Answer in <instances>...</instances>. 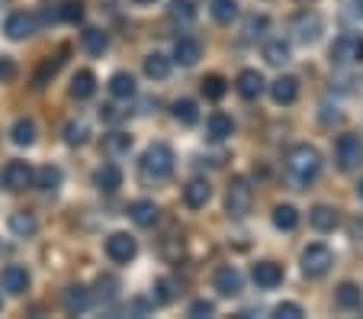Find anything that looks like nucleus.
<instances>
[{
	"instance_id": "obj_1",
	"label": "nucleus",
	"mask_w": 363,
	"mask_h": 319,
	"mask_svg": "<svg viewBox=\"0 0 363 319\" xmlns=\"http://www.w3.org/2000/svg\"><path fill=\"white\" fill-rule=\"evenodd\" d=\"M138 174H142L145 184H161V180L171 178V174H174V152H171V146L155 142V146L142 155V161H138Z\"/></svg>"
},
{
	"instance_id": "obj_2",
	"label": "nucleus",
	"mask_w": 363,
	"mask_h": 319,
	"mask_svg": "<svg viewBox=\"0 0 363 319\" xmlns=\"http://www.w3.org/2000/svg\"><path fill=\"white\" fill-rule=\"evenodd\" d=\"M286 171L296 184H312V180L318 178V171H322V155H318V148L306 146V142L293 146L286 155Z\"/></svg>"
},
{
	"instance_id": "obj_3",
	"label": "nucleus",
	"mask_w": 363,
	"mask_h": 319,
	"mask_svg": "<svg viewBox=\"0 0 363 319\" xmlns=\"http://www.w3.org/2000/svg\"><path fill=\"white\" fill-rule=\"evenodd\" d=\"M331 264H335V255H331L328 245H308V249L302 252V274L312 281L325 278L331 271Z\"/></svg>"
},
{
	"instance_id": "obj_4",
	"label": "nucleus",
	"mask_w": 363,
	"mask_h": 319,
	"mask_svg": "<svg viewBox=\"0 0 363 319\" xmlns=\"http://www.w3.org/2000/svg\"><path fill=\"white\" fill-rule=\"evenodd\" d=\"M363 58V36L357 33H344L335 39V45H331V62L335 65H354Z\"/></svg>"
},
{
	"instance_id": "obj_5",
	"label": "nucleus",
	"mask_w": 363,
	"mask_h": 319,
	"mask_svg": "<svg viewBox=\"0 0 363 319\" xmlns=\"http://www.w3.org/2000/svg\"><path fill=\"white\" fill-rule=\"evenodd\" d=\"M0 184L4 190H26L35 184V171L29 161H10L4 171H0Z\"/></svg>"
},
{
	"instance_id": "obj_6",
	"label": "nucleus",
	"mask_w": 363,
	"mask_h": 319,
	"mask_svg": "<svg viewBox=\"0 0 363 319\" xmlns=\"http://www.w3.org/2000/svg\"><path fill=\"white\" fill-rule=\"evenodd\" d=\"M225 210L235 216V220H241V216L251 213V188H247V180H245V178H235L232 184H228Z\"/></svg>"
},
{
	"instance_id": "obj_7",
	"label": "nucleus",
	"mask_w": 363,
	"mask_h": 319,
	"mask_svg": "<svg viewBox=\"0 0 363 319\" xmlns=\"http://www.w3.org/2000/svg\"><path fill=\"white\" fill-rule=\"evenodd\" d=\"M335 152H337V168H341V171H354L363 161V142L357 139V136H341Z\"/></svg>"
},
{
	"instance_id": "obj_8",
	"label": "nucleus",
	"mask_w": 363,
	"mask_h": 319,
	"mask_svg": "<svg viewBox=\"0 0 363 319\" xmlns=\"http://www.w3.org/2000/svg\"><path fill=\"white\" fill-rule=\"evenodd\" d=\"M106 255H110L116 264H129L132 258L138 255V245L129 232H113V236L106 239Z\"/></svg>"
},
{
	"instance_id": "obj_9",
	"label": "nucleus",
	"mask_w": 363,
	"mask_h": 319,
	"mask_svg": "<svg viewBox=\"0 0 363 319\" xmlns=\"http://www.w3.org/2000/svg\"><path fill=\"white\" fill-rule=\"evenodd\" d=\"M0 287L7 293H13V297L26 293L29 291V271L23 268V264H7V268L0 271Z\"/></svg>"
},
{
	"instance_id": "obj_10",
	"label": "nucleus",
	"mask_w": 363,
	"mask_h": 319,
	"mask_svg": "<svg viewBox=\"0 0 363 319\" xmlns=\"http://www.w3.org/2000/svg\"><path fill=\"white\" fill-rule=\"evenodd\" d=\"M4 33H7L10 39H16V42L29 39V36L35 33V16L33 13H23V10H20V13H10L7 23H4Z\"/></svg>"
},
{
	"instance_id": "obj_11",
	"label": "nucleus",
	"mask_w": 363,
	"mask_h": 319,
	"mask_svg": "<svg viewBox=\"0 0 363 319\" xmlns=\"http://www.w3.org/2000/svg\"><path fill=\"white\" fill-rule=\"evenodd\" d=\"M213 284H216V291H219L222 297H235V293L241 291V274H238V268H232V264H222V268L216 271Z\"/></svg>"
},
{
	"instance_id": "obj_12",
	"label": "nucleus",
	"mask_w": 363,
	"mask_h": 319,
	"mask_svg": "<svg viewBox=\"0 0 363 319\" xmlns=\"http://www.w3.org/2000/svg\"><path fill=\"white\" fill-rule=\"evenodd\" d=\"M235 87H238V94L245 100H257L264 94V75H261V71H251V68H247V71H241V75H238Z\"/></svg>"
},
{
	"instance_id": "obj_13",
	"label": "nucleus",
	"mask_w": 363,
	"mask_h": 319,
	"mask_svg": "<svg viewBox=\"0 0 363 319\" xmlns=\"http://www.w3.org/2000/svg\"><path fill=\"white\" fill-rule=\"evenodd\" d=\"M251 278H254V284L257 287H277V284H283V268L277 261H261V264H254V271H251Z\"/></svg>"
},
{
	"instance_id": "obj_14",
	"label": "nucleus",
	"mask_w": 363,
	"mask_h": 319,
	"mask_svg": "<svg viewBox=\"0 0 363 319\" xmlns=\"http://www.w3.org/2000/svg\"><path fill=\"white\" fill-rule=\"evenodd\" d=\"M209 197H213V188H209V180H190L184 188V203L190 210H203L206 203H209Z\"/></svg>"
},
{
	"instance_id": "obj_15",
	"label": "nucleus",
	"mask_w": 363,
	"mask_h": 319,
	"mask_svg": "<svg viewBox=\"0 0 363 319\" xmlns=\"http://www.w3.org/2000/svg\"><path fill=\"white\" fill-rule=\"evenodd\" d=\"M129 216L135 226H142V229H151L155 222H158V207H155V200H135L129 207Z\"/></svg>"
},
{
	"instance_id": "obj_16",
	"label": "nucleus",
	"mask_w": 363,
	"mask_h": 319,
	"mask_svg": "<svg viewBox=\"0 0 363 319\" xmlns=\"http://www.w3.org/2000/svg\"><path fill=\"white\" fill-rule=\"evenodd\" d=\"M270 97H274L277 104H293V100L299 97V81L289 77V75L277 77V81L270 84Z\"/></svg>"
},
{
	"instance_id": "obj_17",
	"label": "nucleus",
	"mask_w": 363,
	"mask_h": 319,
	"mask_svg": "<svg viewBox=\"0 0 363 319\" xmlns=\"http://www.w3.org/2000/svg\"><path fill=\"white\" fill-rule=\"evenodd\" d=\"M293 33H296V39L308 45V42H315L318 33H322V20H318L315 13H302L299 20L293 23Z\"/></svg>"
},
{
	"instance_id": "obj_18",
	"label": "nucleus",
	"mask_w": 363,
	"mask_h": 319,
	"mask_svg": "<svg viewBox=\"0 0 363 319\" xmlns=\"http://www.w3.org/2000/svg\"><path fill=\"white\" fill-rule=\"evenodd\" d=\"M65 310H68L71 316L87 313L90 310V291H87V287H81V284L68 287V291H65Z\"/></svg>"
},
{
	"instance_id": "obj_19",
	"label": "nucleus",
	"mask_w": 363,
	"mask_h": 319,
	"mask_svg": "<svg viewBox=\"0 0 363 319\" xmlns=\"http://www.w3.org/2000/svg\"><path fill=\"white\" fill-rule=\"evenodd\" d=\"M199 55H203V49H199L196 39H177V45H174V62H180L184 68L196 65Z\"/></svg>"
},
{
	"instance_id": "obj_20",
	"label": "nucleus",
	"mask_w": 363,
	"mask_h": 319,
	"mask_svg": "<svg viewBox=\"0 0 363 319\" xmlns=\"http://www.w3.org/2000/svg\"><path fill=\"white\" fill-rule=\"evenodd\" d=\"M94 180H96V188H100V190L113 194V190L123 188V171H119V165H103L100 171L94 174Z\"/></svg>"
},
{
	"instance_id": "obj_21",
	"label": "nucleus",
	"mask_w": 363,
	"mask_h": 319,
	"mask_svg": "<svg viewBox=\"0 0 363 319\" xmlns=\"http://www.w3.org/2000/svg\"><path fill=\"white\" fill-rule=\"evenodd\" d=\"M94 90H96V77H94V71H77V75L71 77V97H74V100H87V97H94Z\"/></svg>"
},
{
	"instance_id": "obj_22",
	"label": "nucleus",
	"mask_w": 363,
	"mask_h": 319,
	"mask_svg": "<svg viewBox=\"0 0 363 319\" xmlns=\"http://www.w3.org/2000/svg\"><path fill=\"white\" fill-rule=\"evenodd\" d=\"M308 222H312L318 232H335L337 229V213L331 207H315L312 213H308Z\"/></svg>"
},
{
	"instance_id": "obj_23",
	"label": "nucleus",
	"mask_w": 363,
	"mask_h": 319,
	"mask_svg": "<svg viewBox=\"0 0 363 319\" xmlns=\"http://www.w3.org/2000/svg\"><path fill=\"white\" fill-rule=\"evenodd\" d=\"M10 139H13V146H33L35 142V123L26 117H20L13 123V129H10Z\"/></svg>"
},
{
	"instance_id": "obj_24",
	"label": "nucleus",
	"mask_w": 363,
	"mask_h": 319,
	"mask_svg": "<svg viewBox=\"0 0 363 319\" xmlns=\"http://www.w3.org/2000/svg\"><path fill=\"white\" fill-rule=\"evenodd\" d=\"M110 94L119 100H129L132 94H135V77L125 75V71H116V75L110 77Z\"/></svg>"
},
{
	"instance_id": "obj_25",
	"label": "nucleus",
	"mask_w": 363,
	"mask_h": 319,
	"mask_svg": "<svg viewBox=\"0 0 363 319\" xmlns=\"http://www.w3.org/2000/svg\"><path fill=\"white\" fill-rule=\"evenodd\" d=\"M145 75L155 77V81L167 77V75H171V58L161 55V52H151V55L145 58Z\"/></svg>"
},
{
	"instance_id": "obj_26",
	"label": "nucleus",
	"mask_w": 363,
	"mask_h": 319,
	"mask_svg": "<svg viewBox=\"0 0 363 319\" xmlns=\"http://www.w3.org/2000/svg\"><path fill=\"white\" fill-rule=\"evenodd\" d=\"M274 226L283 232L296 229L299 226V213H296V207H289V203H280V207L274 210Z\"/></svg>"
},
{
	"instance_id": "obj_27",
	"label": "nucleus",
	"mask_w": 363,
	"mask_h": 319,
	"mask_svg": "<svg viewBox=\"0 0 363 319\" xmlns=\"http://www.w3.org/2000/svg\"><path fill=\"white\" fill-rule=\"evenodd\" d=\"M10 229H13L16 236H33V232L39 229V222H35V216H33V213L20 210V213L10 216Z\"/></svg>"
},
{
	"instance_id": "obj_28",
	"label": "nucleus",
	"mask_w": 363,
	"mask_h": 319,
	"mask_svg": "<svg viewBox=\"0 0 363 319\" xmlns=\"http://www.w3.org/2000/svg\"><path fill=\"white\" fill-rule=\"evenodd\" d=\"M35 184H39L42 190H58L62 188V168L45 165L42 171H35Z\"/></svg>"
},
{
	"instance_id": "obj_29",
	"label": "nucleus",
	"mask_w": 363,
	"mask_h": 319,
	"mask_svg": "<svg viewBox=\"0 0 363 319\" xmlns=\"http://www.w3.org/2000/svg\"><path fill=\"white\" fill-rule=\"evenodd\" d=\"M228 136H232V119H228L225 113H213V117H209V139L222 142V139H228Z\"/></svg>"
},
{
	"instance_id": "obj_30",
	"label": "nucleus",
	"mask_w": 363,
	"mask_h": 319,
	"mask_svg": "<svg viewBox=\"0 0 363 319\" xmlns=\"http://www.w3.org/2000/svg\"><path fill=\"white\" fill-rule=\"evenodd\" d=\"M62 62H65L62 55H48L45 62L39 65V71H35V87H45V84H48V77H55V75H58V68H62Z\"/></svg>"
},
{
	"instance_id": "obj_31",
	"label": "nucleus",
	"mask_w": 363,
	"mask_h": 319,
	"mask_svg": "<svg viewBox=\"0 0 363 319\" xmlns=\"http://www.w3.org/2000/svg\"><path fill=\"white\" fill-rule=\"evenodd\" d=\"M81 42H84V49H87L90 55H103V52H106V45H110L106 33H100V29H87Z\"/></svg>"
},
{
	"instance_id": "obj_32",
	"label": "nucleus",
	"mask_w": 363,
	"mask_h": 319,
	"mask_svg": "<svg viewBox=\"0 0 363 319\" xmlns=\"http://www.w3.org/2000/svg\"><path fill=\"white\" fill-rule=\"evenodd\" d=\"M360 300H363V293H360V287L357 284H341L337 287V306H344V310H354V306H360Z\"/></svg>"
},
{
	"instance_id": "obj_33",
	"label": "nucleus",
	"mask_w": 363,
	"mask_h": 319,
	"mask_svg": "<svg viewBox=\"0 0 363 319\" xmlns=\"http://www.w3.org/2000/svg\"><path fill=\"white\" fill-rule=\"evenodd\" d=\"M213 20L216 23H232L235 16H238V4L235 0H213Z\"/></svg>"
},
{
	"instance_id": "obj_34",
	"label": "nucleus",
	"mask_w": 363,
	"mask_h": 319,
	"mask_svg": "<svg viewBox=\"0 0 363 319\" xmlns=\"http://www.w3.org/2000/svg\"><path fill=\"white\" fill-rule=\"evenodd\" d=\"M225 90H228V84H225V77H222V75L203 77V94L209 100H222V97H225Z\"/></svg>"
},
{
	"instance_id": "obj_35",
	"label": "nucleus",
	"mask_w": 363,
	"mask_h": 319,
	"mask_svg": "<svg viewBox=\"0 0 363 319\" xmlns=\"http://www.w3.org/2000/svg\"><path fill=\"white\" fill-rule=\"evenodd\" d=\"M171 20H177V23H193L196 20V10H193V4L190 0H171Z\"/></svg>"
},
{
	"instance_id": "obj_36",
	"label": "nucleus",
	"mask_w": 363,
	"mask_h": 319,
	"mask_svg": "<svg viewBox=\"0 0 363 319\" xmlns=\"http://www.w3.org/2000/svg\"><path fill=\"white\" fill-rule=\"evenodd\" d=\"M264 58H267L270 65H286L289 62V45L286 42H267V45H264Z\"/></svg>"
},
{
	"instance_id": "obj_37",
	"label": "nucleus",
	"mask_w": 363,
	"mask_h": 319,
	"mask_svg": "<svg viewBox=\"0 0 363 319\" xmlns=\"http://www.w3.org/2000/svg\"><path fill=\"white\" fill-rule=\"evenodd\" d=\"M174 117H177L184 126H193L199 119V110L193 100H177V104H174Z\"/></svg>"
},
{
	"instance_id": "obj_38",
	"label": "nucleus",
	"mask_w": 363,
	"mask_h": 319,
	"mask_svg": "<svg viewBox=\"0 0 363 319\" xmlns=\"http://www.w3.org/2000/svg\"><path fill=\"white\" fill-rule=\"evenodd\" d=\"M129 148H132V139L123 136V132H113L110 139H106V152H113V155H123V152H129Z\"/></svg>"
},
{
	"instance_id": "obj_39",
	"label": "nucleus",
	"mask_w": 363,
	"mask_h": 319,
	"mask_svg": "<svg viewBox=\"0 0 363 319\" xmlns=\"http://www.w3.org/2000/svg\"><path fill=\"white\" fill-rule=\"evenodd\" d=\"M62 20L65 23H81L84 20V4L81 0H68L62 7Z\"/></svg>"
},
{
	"instance_id": "obj_40",
	"label": "nucleus",
	"mask_w": 363,
	"mask_h": 319,
	"mask_svg": "<svg viewBox=\"0 0 363 319\" xmlns=\"http://www.w3.org/2000/svg\"><path fill=\"white\" fill-rule=\"evenodd\" d=\"M65 139H68V146H81V142H87V126L84 123H68Z\"/></svg>"
},
{
	"instance_id": "obj_41",
	"label": "nucleus",
	"mask_w": 363,
	"mask_h": 319,
	"mask_svg": "<svg viewBox=\"0 0 363 319\" xmlns=\"http://www.w3.org/2000/svg\"><path fill=\"white\" fill-rule=\"evenodd\" d=\"M277 319H302V306L299 303H280L274 310Z\"/></svg>"
},
{
	"instance_id": "obj_42",
	"label": "nucleus",
	"mask_w": 363,
	"mask_h": 319,
	"mask_svg": "<svg viewBox=\"0 0 363 319\" xmlns=\"http://www.w3.org/2000/svg\"><path fill=\"white\" fill-rule=\"evenodd\" d=\"M213 313H216V306H213V303H209V300H196V303H193V306H190V316H193V319L213 316Z\"/></svg>"
},
{
	"instance_id": "obj_43",
	"label": "nucleus",
	"mask_w": 363,
	"mask_h": 319,
	"mask_svg": "<svg viewBox=\"0 0 363 319\" xmlns=\"http://www.w3.org/2000/svg\"><path fill=\"white\" fill-rule=\"evenodd\" d=\"M16 77V65H13V58H0V81L7 84V81H13Z\"/></svg>"
},
{
	"instance_id": "obj_44",
	"label": "nucleus",
	"mask_w": 363,
	"mask_h": 319,
	"mask_svg": "<svg viewBox=\"0 0 363 319\" xmlns=\"http://www.w3.org/2000/svg\"><path fill=\"white\" fill-rule=\"evenodd\" d=\"M261 29H267V16H251V20H247V33H257L261 36Z\"/></svg>"
},
{
	"instance_id": "obj_45",
	"label": "nucleus",
	"mask_w": 363,
	"mask_h": 319,
	"mask_svg": "<svg viewBox=\"0 0 363 319\" xmlns=\"http://www.w3.org/2000/svg\"><path fill=\"white\" fill-rule=\"evenodd\" d=\"M347 4V13L357 16V20H363V0H344Z\"/></svg>"
},
{
	"instance_id": "obj_46",
	"label": "nucleus",
	"mask_w": 363,
	"mask_h": 319,
	"mask_svg": "<svg viewBox=\"0 0 363 319\" xmlns=\"http://www.w3.org/2000/svg\"><path fill=\"white\" fill-rule=\"evenodd\" d=\"M158 303H167L171 300V281H158Z\"/></svg>"
},
{
	"instance_id": "obj_47",
	"label": "nucleus",
	"mask_w": 363,
	"mask_h": 319,
	"mask_svg": "<svg viewBox=\"0 0 363 319\" xmlns=\"http://www.w3.org/2000/svg\"><path fill=\"white\" fill-rule=\"evenodd\" d=\"M357 194H360V200H363V180H360V188H357Z\"/></svg>"
},
{
	"instance_id": "obj_48",
	"label": "nucleus",
	"mask_w": 363,
	"mask_h": 319,
	"mask_svg": "<svg viewBox=\"0 0 363 319\" xmlns=\"http://www.w3.org/2000/svg\"><path fill=\"white\" fill-rule=\"evenodd\" d=\"M129 4H151V0H129Z\"/></svg>"
},
{
	"instance_id": "obj_49",
	"label": "nucleus",
	"mask_w": 363,
	"mask_h": 319,
	"mask_svg": "<svg viewBox=\"0 0 363 319\" xmlns=\"http://www.w3.org/2000/svg\"><path fill=\"white\" fill-rule=\"evenodd\" d=\"M299 4H308V0H299Z\"/></svg>"
},
{
	"instance_id": "obj_50",
	"label": "nucleus",
	"mask_w": 363,
	"mask_h": 319,
	"mask_svg": "<svg viewBox=\"0 0 363 319\" xmlns=\"http://www.w3.org/2000/svg\"><path fill=\"white\" fill-rule=\"evenodd\" d=\"M0 306H4V303H0Z\"/></svg>"
}]
</instances>
